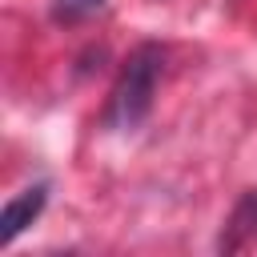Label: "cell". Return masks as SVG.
I'll list each match as a JSON object with an SVG mask.
<instances>
[{
	"label": "cell",
	"mask_w": 257,
	"mask_h": 257,
	"mask_svg": "<svg viewBox=\"0 0 257 257\" xmlns=\"http://www.w3.org/2000/svg\"><path fill=\"white\" fill-rule=\"evenodd\" d=\"M229 237H221V245L225 249H241L249 237H257V189H249L245 197H241V205L233 209V217H229V229H225Z\"/></svg>",
	"instance_id": "3957f363"
},
{
	"label": "cell",
	"mask_w": 257,
	"mask_h": 257,
	"mask_svg": "<svg viewBox=\"0 0 257 257\" xmlns=\"http://www.w3.org/2000/svg\"><path fill=\"white\" fill-rule=\"evenodd\" d=\"M161 68H165V52L157 44H141V48L128 52V60H124V68H120V76L112 84L108 108H104V124L108 128H137L149 116Z\"/></svg>",
	"instance_id": "6da1fadb"
},
{
	"label": "cell",
	"mask_w": 257,
	"mask_h": 257,
	"mask_svg": "<svg viewBox=\"0 0 257 257\" xmlns=\"http://www.w3.org/2000/svg\"><path fill=\"white\" fill-rule=\"evenodd\" d=\"M100 4H104V0H52V20H60V24H76V20L92 16Z\"/></svg>",
	"instance_id": "277c9868"
},
{
	"label": "cell",
	"mask_w": 257,
	"mask_h": 257,
	"mask_svg": "<svg viewBox=\"0 0 257 257\" xmlns=\"http://www.w3.org/2000/svg\"><path fill=\"white\" fill-rule=\"evenodd\" d=\"M44 201H48V185H28L24 193H16L4 205V213H0V245H12L16 233L36 221L40 209H44Z\"/></svg>",
	"instance_id": "7a4b0ae2"
}]
</instances>
